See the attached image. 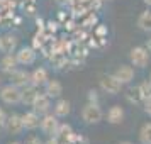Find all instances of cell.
<instances>
[{
	"instance_id": "obj_20",
	"label": "cell",
	"mask_w": 151,
	"mask_h": 144,
	"mask_svg": "<svg viewBox=\"0 0 151 144\" xmlns=\"http://www.w3.org/2000/svg\"><path fill=\"white\" fill-rule=\"evenodd\" d=\"M126 97H127V100H129L131 103H141V102H144V93H143V90H141L139 85H137V87H131V88L127 90Z\"/></svg>"
},
{
	"instance_id": "obj_24",
	"label": "cell",
	"mask_w": 151,
	"mask_h": 144,
	"mask_svg": "<svg viewBox=\"0 0 151 144\" xmlns=\"http://www.w3.org/2000/svg\"><path fill=\"white\" fill-rule=\"evenodd\" d=\"M24 144H44V143H42L37 136H29L27 139H26V143H24Z\"/></svg>"
},
{
	"instance_id": "obj_3",
	"label": "cell",
	"mask_w": 151,
	"mask_h": 144,
	"mask_svg": "<svg viewBox=\"0 0 151 144\" xmlns=\"http://www.w3.org/2000/svg\"><path fill=\"white\" fill-rule=\"evenodd\" d=\"M41 130L42 134H46L48 137H53L56 136V132H58V129H60V120H58V117L55 115V114H44L41 119Z\"/></svg>"
},
{
	"instance_id": "obj_26",
	"label": "cell",
	"mask_w": 151,
	"mask_h": 144,
	"mask_svg": "<svg viewBox=\"0 0 151 144\" xmlns=\"http://www.w3.org/2000/svg\"><path fill=\"white\" fill-rule=\"evenodd\" d=\"M44 144H61V143H60V139H58L56 136H53V137H49V139H48Z\"/></svg>"
},
{
	"instance_id": "obj_32",
	"label": "cell",
	"mask_w": 151,
	"mask_h": 144,
	"mask_svg": "<svg viewBox=\"0 0 151 144\" xmlns=\"http://www.w3.org/2000/svg\"><path fill=\"white\" fill-rule=\"evenodd\" d=\"M0 49H2V37H0Z\"/></svg>"
},
{
	"instance_id": "obj_13",
	"label": "cell",
	"mask_w": 151,
	"mask_h": 144,
	"mask_svg": "<svg viewBox=\"0 0 151 144\" xmlns=\"http://www.w3.org/2000/svg\"><path fill=\"white\" fill-rule=\"evenodd\" d=\"M49 80V75H48V69L46 68H36L32 73H31V83L34 87H44Z\"/></svg>"
},
{
	"instance_id": "obj_8",
	"label": "cell",
	"mask_w": 151,
	"mask_h": 144,
	"mask_svg": "<svg viewBox=\"0 0 151 144\" xmlns=\"http://www.w3.org/2000/svg\"><path fill=\"white\" fill-rule=\"evenodd\" d=\"M9 76H10V83H14L15 87H19V88H26V87H29V85H32V83H31V73L26 71V69L17 68Z\"/></svg>"
},
{
	"instance_id": "obj_17",
	"label": "cell",
	"mask_w": 151,
	"mask_h": 144,
	"mask_svg": "<svg viewBox=\"0 0 151 144\" xmlns=\"http://www.w3.org/2000/svg\"><path fill=\"white\" fill-rule=\"evenodd\" d=\"M124 120V109L121 105H114L110 107L109 112H107V122L109 124H121Z\"/></svg>"
},
{
	"instance_id": "obj_18",
	"label": "cell",
	"mask_w": 151,
	"mask_h": 144,
	"mask_svg": "<svg viewBox=\"0 0 151 144\" xmlns=\"http://www.w3.org/2000/svg\"><path fill=\"white\" fill-rule=\"evenodd\" d=\"M56 137L60 139V143H68V141H75L76 137L73 136V129L70 124H60V129L56 132Z\"/></svg>"
},
{
	"instance_id": "obj_11",
	"label": "cell",
	"mask_w": 151,
	"mask_h": 144,
	"mask_svg": "<svg viewBox=\"0 0 151 144\" xmlns=\"http://www.w3.org/2000/svg\"><path fill=\"white\" fill-rule=\"evenodd\" d=\"M17 46H19L17 36H14V34L2 36V49H0V53H4V54H12V53H15Z\"/></svg>"
},
{
	"instance_id": "obj_28",
	"label": "cell",
	"mask_w": 151,
	"mask_h": 144,
	"mask_svg": "<svg viewBox=\"0 0 151 144\" xmlns=\"http://www.w3.org/2000/svg\"><path fill=\"white\" fill-rule=\"evenodd\" d=\"M143 2L146 4V5H150V7H151V0H143Z\"/></svg>"
},
{
	"instance_id": "obj_33",
	"label": "cell",
	"mask_w": 151,
	"mask_h": 144,
	"mask_svg": "<svg viewBox=\"0 0 151 144\" xmlns=\"http://www.w3.org/2000/svg\"><path fill=\"white\" fill-rule=\"evenodd\" d=\"M10 144H21V143H10Z\"/></svg>"
},
{
	"instance_id": "obj_25",
	"label": "cell",
	"mask_w": 151,
	"mask_h": 144,
	"mask_svg": "<svg viewBox=\"0 0 151 144\" xmlns=\"http://www.w3.org/2000/svg\"><path fill=\"white\" fill-rule=\"evenodd\" d=\"M144 112L148 115H151V97H146L144 98Z\"/></svg>"
},
{
	"instance_id": "obj_19",
	"label": "cell",
	"mask_w": 151,
	"mask_h": 144,
	"mask_svg": "<svg viewBox=\"0 0 151 144\" xmlns=\"http://www.w3.org/2000/svg\"><path fill=\"white\" fill-rule=\"evenodd\" d=\"M37 87H34V85H29V87H26V88H22V102L24 105H32L36 100V97H37Z\"/></svg>"
},
{
	"instance_id": "obj_2",
	"label": "cell",
	"mask_w": 151,
	"mask_h": 144,
	"mask_svg": "<svg viewBox=\"0 0 151 144\" xmlns=\"http://www.w3.org/2000/svg\"><path fill=\"white\" fill-rule=\"evenodd\" d=\"M102 115H104L102 109L99 107V103H93V102L87 103L82 110V119L87 124H99L102 120Z\"/></svg>"
},
{
	"instance_id": "obj_14",
	"label": "cell",
	"mask_w": 151,
	"mask_h": 144,
	"mask_svg": "<svg viewBox=\"0 0 151 144\" xmlns=\"http://www.w3.org/2000/svg\"><path fill=\"white\" fill-rule=\"evenodd\" d=\"M114 75H116L122 83H131L134 80V68L129 66V64H121V66L116 69Z\"/></svg>"
},
{
	"instance_id": "obj_5",
	"label": "cell",
	"mask_w": 151,
	"mask_h": 144,
	"mask_svg": "<svg viewBox=\"0 0 151 144\" xmlns=\"http://www.w3.org/2000/svg\"><path fill=\"white\" fill-rule=\"evenodd\" d=\"M122 85L124 83L117 78L116 75H105L102 76L100 80V88L105 92V93H110V95H116L122 90Z\"/></svg>"
},
{
	"instance_id": "obj_27",
	"label": "cell",
	"mask_w": 151,
	"mask_h": 144,
	"mask_svg": "<svg viewBox=\"0 0 151 144\" xmlns=\"http://www.w3.org/2000/svg\"><path fill=\"white\" fill-rule=\"evenodd\" d=\"M56 4H58V5H66V4H70V2H71V0H55Z\"/></svg>"
},
{
	"instance_id": "obj_21",
	"label": "cell",
	"mask_w": 151,
	"mask_h": 144,
	"mask_svg": "<svg viewBox=\"0 0 151 144\" xmlns=\"http://www.w3.org/2000/svg\"><path fill=\"white\" fill-rule=\"evenodd\" d=\"M137 26L144 32H151V10H144L143 14L137 17Z\"/></svg>"
},
{
	"instance_id": "obj_12",
	"label": "cell",
	"mask_w": 151,
	"mask_h": 144,
	"mask_svg": "<svg viewBox=\"0 0 151 144\" xmlns=\"http://www.w3.org/2000/svg\"><path fill=\"white\" fill-rule=\"evenodd\" d=\"M17 66H19V61L15 58V53H12V54H4V58L0 59V69L4 73H7V75H10L12 71H15Z\"/></svg>"
},
{
	"instance_id": "obj_10",
	"label": "cell",
	"mask_w": 151,
	"mask_h": 144,
	"mask_svg": "<svg viewBox=\"0 0 151 144\" xmlns=\"http://www.w3.org/2000/svg\"><path fill=\"white\" fill-rule=\"evenodd\" d=\"M22 122H24V129L26 130H36L41 125V119H39V114L36 110H29L22 115Z\"/></svg>"
},
{
	"instance_id": "obj_7",
	"label": "cell",
	"mask_w": 151,
	"mask_h": 144,
	"mask_svg": "<svg viewBox=\"0 0 151 144\" xmlns=\"http://www.w3.org/2000/svg\"><path fill=\"white\" fill-rule=\"evenodd\" d=\"M5 130L12 136H19L24 130V122H22V115L19 114H10L7 115V122H5Z\"/></svg>"
},
{
	"instance_id": "obj_22",
	"label": "cell",
	"mask_w": 151,
	"mask_h": 144,
	"mask_svg": "<svg viewBox=\"0 0 151 144\" xmlns=\"http://www.w3.org/2000/svg\"><path fill=\"white\" fill-rule=\"evenodd\" d=\"M139 143L141 144H151V122H146L139 129Z\"/></svg>"
},
{
	"instance_id": "obj_30",
	"label": "cell",
	"mask_w": 151,
	"mask_h": 144,
	"mask_svg": "<svg viewBox=\"0 0 151 144\" xmlns=\"http://www.w3.org/2000/svg\"><path fill=\"white\" fill-rule=\"evenodd\" d=\"M119 144H132V143H129V141H122V143H119Z\"/></svg>"
},
{
	"instance_id": "obj_23",
	"label": "cell",
	"mask_w": 151,
	"mask_h": 144,
	"mask_svg": "<svg viewBox=\"0 0 151 144\" xmlns=\"http://www.w3.org/2000/svg\"><path fill=\"white\" fill-rule=\"evenodd\" d=\"M5 122H7V115H5V112L0 109V132L2 130H5Z\"/></svg>"
},
{
	"instance_id": "obj_4",
	"label": "cell",
	"mask_w": 151,
	"mask_h": 144,
	"mask_svg": "<svg viewBox=\"0 0 151 144\" xmlns=\"http://www.w3.org/2000/svg\"><path fill=\"white\" fill-rule=\"evenodd\" d=\"M131 63L132 66H137V68H146L148 63H150V51L143 46H137V48H132L129 53Z\"/></svg>"
},
{
	"instance_id": "obj_9",
	"label": "cell",
	"mask_w": 151,
	"mask_h": 144,
	"mask_svg": "<svg viewBox=\"0 0 151 144\" xmlns=\"http://www.w3.org/2000/svg\"><path fill=\"white\" fill-rule=\"evenodd\" d=\"M31 107H32V110H36L39 115L48 114L49 109H51V97H48L46 93H37L34 103H32Z\"/></svg>"
},
{
	"instance_id": "obj_34",
	"label": "cell",
	"mask_w": 151,
	"mask_h": 144,
	"mask_svg": "<svg viewBox=\"0 0 151 144\" xmlns=\"http://www.w3.org/2000/svg\"><path fill=\"white\" fill-rule=\"evenodd\" d=\"M150 80H151V75H150Z\"/></svg>"
},
{
	"instance_id": "obj_29",
	"label": "cell",
	"mask_w": 151,
	"mask_h": 144,
	"mask_svg": "<svg viewBox=\"0 0 151 144\" xmlns=\"http://www.w3.org/2000/svg\"><path fill=\"white\" fill-rule=\"evenodd\" d=\"M146 49H148V51H151V39H150V42H148V48H146Z\"/></svg>"
},
{
	"instance_id": "obj_6",
	"label": "cell",
	"mask_w": 151,
	"mask_h": 144,
	"mask_svg": "<svg viewBox=\"0 0 151 144\" xmlns=\"http://www.w3.org/2000/svg\"><path fill=\"white\" fill-rule=\"evenodd\" d=\"M36 53L34 48H31V46H22V48L17 49V53H15V58H17V61L21 66H29V64H32L36 61Z\"/></svg>"
},
{
	"instance_id": "obj_16",
	"label": "cell",
	"mask_w": 151,
	"mask_h": 144,
	"mask_svg": "<svg viewBox=\"0 0 151 144\" xmlns=\"http://www.w3.org/2000/svg\"><path fill=\"white\" fill-rule=\"evenodd\" d=\"M44 93L51 98H58L63 93V85L58 80H48V83L44 85Z\"/></svg>"
},
{
	"instance_id": "obj_1",
	"label": "cell",
	"mask_w": 151,
	"mask_h": 144,
	"mask_svg": "<svg viewBox=\"0 0 151 144\" xmlns=\"http://www.w3.org/2000/svg\"><path fill=\"white\" fill-rule=\"evenodd\" d=\"M0 100L5 105H17L22 102V88L15 87L14 83L4 85L0 88Z\"/></svg>"
},
{
	"instance_id": "obj_31",
	"label": "cell",
	"mask_w": 151,
	"mask_h": 144,
	"mask_svg": "<svg viewBox=\"0 0 151 144\" xmlns=\"http://www.w3.org/2000/svg\"><path fill=\"white\" fill-rule=\"evenodd\" d=\"M2 87H4V85H2V75H0V88H2Z\"/></svg>"
},
{
	"instance_id": "obj_15",
	"label": "cell",
	"mask_w": 151,
	"mask_h": 144,
	"mask_svg": "<svg viewBox=\"0 0 151 144\" xmlns=\"http://www.w3.org/2000/svg\"><path fill=\"white\" fill-rule=\"evenodd\" d=\"M70 112H71V103H70L68 100H65V98H60V100L53 105V114H55L58 119L66 117Z\"/></svg>"
}]
</instances>
